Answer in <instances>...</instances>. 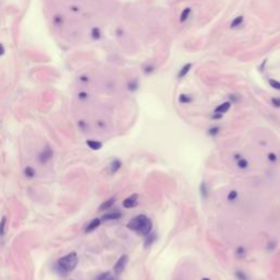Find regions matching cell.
Listing matches in <instances>:
<instances>
[{"label":"cell","mask_w":280,"mask_h":280,"mask_svg":"<svg viewBox=\"0 0 280 280\" xmlns=\"http://www.w3.org/2000/svg\"><path fill=\"white\" fill-rule=\"evenodd\" d=\"M78 260H79V258H78L77 253L72 252V253L67 254L66 256L59 258L57 264H58V267H59L61 270L69 272H72V270L77 267Z\"/></svg>","instance_id":"1"},{"label":"cell","mask_w":280,"mask_h":280,"mask_svg":"<svg viewBox=\"0 0 280 280\" xmlns=\"http://www.w3.org/2000/svg\"><path fill=\"white\" fill-rule=\"evenodd\" d=\"M147 217L145 214H139L137 217L132 218V220L129 221L128 224H127V228L132 230V231H139L141 226L143 224V222L146 221Z\"/></svg>","instance_id":"2"},{"label":"cell","mask_w":280,"mask_h":280,"mask_svg":"<svg viewBox=\"0 0 280 280\" xmlns=\"http://www.w3.org/2000/svg\"><path fill=\"white\" fill-rule=\"evenodd\" d=\"M127 260H128L127 255H122V256L118 258V260L114 265V274L116 275V276H119V275L124 272V269H125L126 265H127Z\"/></svg>","instance_id":"3"},{"label":"cell","mask_w":280,"mask_h":280,"mask_svg":"<svg viewBox=\"0 0 280 280\" xmlns=\"http://www.w3.org/2000/svg\"><path fill=\"white\" fill-rule=\"evenodd\" d=\"M53 155H54V152H53V150L50 149V147L46 146L45 149L38 155V161H40L42 164L47 163L53 158Z\"/></svg>","instance_id":"4"},{"label":"cell","mask_w":280,"mask_h":280,"mask_svg":"<svg viewBox=\"0 0 280 280\" xmlns=\"http://www.w3.org/2000/svg\"><path fill=\"white\" fill-rule=\"evenodd\" d=\"M137 201H138V195L134 194L124 200L123 206L125 207V208H134V207L137 205Z\"/></svg>","instance_id":"5"},{"label":"cell","mask_w":280,"mask_h":280,"mask_svg":"<svg viewBox=\"0 0 280 280\" xmlns=\"http://www.w3.org/2000/svg\"><path fill=\"white\" fill-rule=\"evenodd\" d=\"M151 230H152V221L147 218L146 221L143 222V224L141 226V228H140L139 232L142 235H149L150 234V232H151Z\"/></svg>","instance_id":"6"},{"label":"cell","mask_w":280,"mask_h":280,"mask_svg":"<svg viewBox=\"0 0 280 280\" xmlns=\"http://www.w3.org/2000/svg\"><path fill=\"white\" fill-rule=\"evenodd\" d=\"M101 224V219H99V218H95V219H93L92 221H90V222L88 223V226H86V229H84V231L86 232V233H90V232L94 231L95 229L99 228Z\"/></svg>","instance_id":"7"},{"label":"cell","mask_w":280,"mask_h":280,"mask_svg":"<svg viewBox=\"0 0 280 280\" xmlns=\"http://www.w3.org/2000/svg\"><path fill=\"white\" fill-rule=\"evenodd\" d=\"M230 106H231V104H230V102H226V103H222L220 104V105L218 106V107H216V109H214V113L216 114H224V113H226V112L230 109Z\"/></svg>","instance_id":"8"},{"label":"cell","mask_w":280,"mask_h":280,"mask_svg":"<svg viewBox=\"0 0 280 280\" xmlns=\"http://www.w3.org/2000/svg\"><path fill=\"white\" fill-rule=\"evenodd\" d=\"M122 217V213L120 212H109V213L104 214L102 217V220L104 221H111V220H117Z\"/></svg>","instance_id":"9"},{"label":"cell","mask_w":280,"mask_h":280,"mask_svg":"<svg viewBox=\"0 0 280 280\" xmlns=\"http://www.w3.org/2000/svg\"><path fill=\"white\" fill-rule=\"evenodd\" d=\"M86 145H88L92 150H100L102 148V143L100 141H96V140H88L86 141Z\"/></svg>","instance_id":"10"},{"label":"cell","mask_w":280,"mask_h":280,"mask_svg":"<svg viewBox=\"0 0 280 280\" xmlns=\"http://www.w3.org/2000/svg\"><path fill=\"white\" fill-rule=\"evenodd\" d=\"M190 67H192V63H186L185 66L180 70V72H178V74H177V78H178V79H182V78L185 77L186 74L188 73Z\"/></svg>","instance_id":"11"},{"label":"cell","mask_w":280,"mask_h":280,"mask_svg":"<svg viewBox=\"0 0 280 280\" xmlns=\"http://www.w3.org/2000/svg\"><path fill=\"white\" fill-rule=\"evenodd\" d=\"M115 203V199L114 198H111V199H109V200H106L105 203H103L102 205H101V207H100V210H107V209H109L111 208L113 205Z\"/></svg>","instance_id":"12"},{"label":"cell","mask_w":280,"mask_h":280,"mask_svg":"<svg viewBox=\"0 0 280 280\" xmlns=\"http://www.w3.org/2000/svg\"><path fill=\"white\" fill-rule=\"evenodd\" d=\"M120 166H122V162H120L119 160H114L113 162L111 163V166H109V169H111L112 173H115V172H117L118 170H119Z\"/></svg>","instance_id":"13"},{"label":"cell","mask_w":280,"mask_h":280,"mask_svg":"<svg viewBox=\"0 0 280 280\" xmlns=\"http://www.w3.org/2000/svg\"><path fill=\"white\" fill-rule=\"evenodd\" d=\"M190 12H192V9L190 8L184 9L183 12H182V15H181V19H180L181 22H185V21L189 18V15H190Z\"/></svg>","instance_id":"14"},{"label":"cell","mask_w":280,"mask_h":280,"mask_svg":"<svg viewBox=\"0 0 280 280\" xmlns=\"http://www.w3.org/2000/svg\"><path fill=\"white\" fill-rule=\"evenodd\" d=\"M6 224H7V217H2L0 220V237H2L6 232Z\"/></svg>","instance_id":"15"},{"label":"cell","mask_w":280,"mask_h":280,"mask_svg":"<svg viewBox=\"0 0 280 280\" xmlns=\"http://www.w3.org/2000/svg\"><path fill=\"white\" fill-rule=\"evenodd\" d=\"M242 23H243V17H236V18H234V20L232 21L231 28L232 29H235L237 26H240Z\"/></svg>","instance_id":"16"},{"label":"cell","mask_w":280,"mask_h":280,"mask_svg":"<svg viewBox=\"0 0 280 280\" xmlns=\"http://www.w3.org/2000/svg\"><path fill=\"white\" fill-rule=\"evenodd\" d=\"M24 175H25L28 178H32V177L35 175V170L33 169V168H31V166H28V168H25V170H24Z\"/></svg>","instance_id":"17"},{"label":"cell","mask_w":280,"mask_h":280,"mask_svg":"<svg viewBox=\"0 0 280 280\" xmlns=\"http://www.w3.org/2000/svg\"><path fill=\"white\" fill-rule=\"evenodd\" d=\"M268 82H269V84H270L272 88L276 89V90H279L280 91V82L279 81H276V80H274V79H269Z\"/></svg>","instance_id":"18"},{"label":"cell","mask_w":280,"mask_h":280,"mask_svg":"<svg viewBox=\"0 0 280 280\" xmlns=\"http://www.w3.org/2000/svg\"><path fill=\"white\" fill-rule=\"evenodd\" d=\"M247 165H249V162L245 159H240V160L237 161V166L240 169H245V168H247Z\"/></svg>","instance_id":"19"},{"label":"cell","mask_w":280,"mask_h":280,"mask_svg":"<svg viewBox=\"0 0 280 280\" xmlns=\"http://www.w3.org/2000/svg\"><path fill=\"white\" fill-rule=\"evenodd\" d=\"M235 275H236V277L239 280H247V277H246L245 275H244L242 272H235Z\"/></svg>","instance_id":"20"},{"label":"cell","mask_w":280,"mask_h":280,"mask_svg":"<svg viewBox=\"0 0 280 280\" xmlns=\"http://www.w3.org/2000/svg\"><path fill=\"white\" fill-rule=\"evenodd\" d=\"M236 197H237V193L235 192V190H232V192L229 194L228 199L229 200H234V199H236Z\"/></svg>","instance_id":"21"},{"label":"cell","mask_w":280,"mask_h":280,"mask_svg":"<svg viewBox=\"0 0 280 280\" xmlns=\"http://www.w3.org/2000/svg\"><path fill=\"white\" fill-rule=\"evenodd\" d=\"M180 101L182 102V103H188V102H190V99H189L187 95H181L180 96Z\"/></svg>","instance_id":"22"},{"label":"cell","mask_w":280,"mask_h":280,"mask_svg":"<svg viewBox=\"0 0 280 280\" xmlns=\"http://www.w3.org/2000/svg\"><path fill=\"white\" fill-rule=\"evenodd\" d=\"M272 103L274 104L275 106H277V107H280V97H277V99H272Z\"/></svg>","instance_id":"23"},{"label":"cell","mask_w":280,"mask_h":280,"mask_svg":"<svg viewBox=\"0 0 280 280\" xmlns=\"http://www.w3.org/2000/svg\"><path fill=\"white\" fill-rule=\"evenodd\" d=\"M268 159H269L270 161H272V162H275V161L277 160V157H276V155H275L274 153H269Z\"/></svg>","instance_id":"24"},{"label":"cell","mask_w":280,"mask_h":280,"mask_svg":"<svg viewBox=\"0 0 280 280\" xmlns=\"http://www.w3.org/2000/svg\"><path fill=\"white\" fill-rule=\"evenodd\" d=\"M152 240H153V235H152V234H151V235H149L148 239H147V241H148V242H147L146 246H148L149 244H151V243H152Z\"/></svg>","instance_id":"25"},{"label":"cell","mask_w":280,"mask_h":280,"mask_svg":"<svg viewBox=\"0 0 280 280\" xmlns=\"http://www.w3.org/2000/svg\"><path fill=\"white\" fill-rule=\"evenodd\" d=\"M218 130H219L218 128H216V129L212 128V129H210V130H209V134H210V135H217Z\"/></svg>","instance_id":"26"},{"label":"cell","mask_w":280,"mask_h":280,"mask_svg":"<svg viewBox=\"0 0 280 280\" xmlns=\"http://www.w3.org/2000/svg\"><path fill=\"white\" fill-rule=\"evenodd\" d=\"M203 280H209V279H207V278H203Z\"/></svg>","instance_id":"27"}]
</instances>
